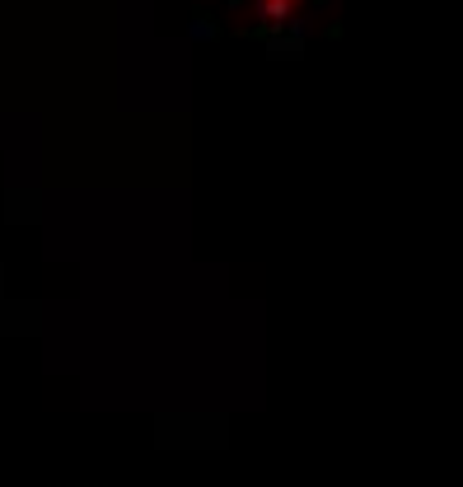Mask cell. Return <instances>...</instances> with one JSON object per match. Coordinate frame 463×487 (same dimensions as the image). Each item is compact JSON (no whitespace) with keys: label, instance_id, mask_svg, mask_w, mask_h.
Instances as JSON below:
<instances>
[{"label":"cell","instance_id":"6da1fadb","mask_svg":"<svg viewBox=\"0 0 463 487\" xmlns=\"http://www.w3.org/2000/svg\"><path fill=\"white\" fill-rule=\"evenodd\" d=\"M258 19H272V24L295 19V0H258Z\"/></svg>","mask_w":463,"mask_h":487},{"label":"cell","instance_id":"7a4b0ae2","mask_svg":"<svg viewBox=\"0 0 463 487\" xmlns=\"http://www.w3.org/2000/svg\"><path fill=\"white\" fill-rule=\"evenodd\" d=\"M188 38H192V43H216V38H220V24L211 19V14H197V19L188 24Z\"/></svg>","mask_w":463,"mask_h":487},{"label":"cell","instance_id":"3957f363","mask_svg":"<svg viewBox=\"0 0 463 487\" xmlns=\"http://www.w3.org/2000/svg\"><path fill=\"white\" fill-rule=\"evenodd\" d=\"M229 5H239V0H229Z\"/></svg>","mask_w":463,"mask_h":487}]
</instances>
